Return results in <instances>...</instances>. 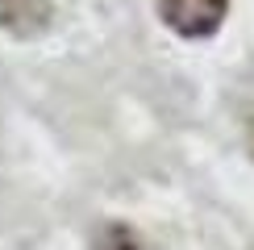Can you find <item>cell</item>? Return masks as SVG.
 I'll return each instance as SVG.
<instances>
[{"mask_svg": "<svg viewBox=\"0 0 254 250\" xmlns=\"http://www.w3.org/2000/svg\"><path fill=\"white\" fill-rule=\"evenodd\" d=\"M163 25L179 38H213L229 13V0H154Z\"/></svg>", "mask_w": 254, "mask_h": 250, "instance_id": "1", "label": "cell"}, {"mask_svg": "<svg viewBox=\"0 0 254 250\" xmlns=\"http://www.w3.org/2000/svg\"><path fill=\"white\" fill-rule=\"evenodd\" d=\"M17 4H21V0H0V8H4V17H0V21H4V25H8V21H13V13H17Z\"/></svg>", "mask_w": 254, "mask_h": 250, "instance_id": "2", "label": "cell"}, {"mask_svg": "<svg viewBox=\"0 0 254 250\" xmlns=\"http://www.w3.org/2000/svg\"><path fill=\"white\" fill-rule=\"evenodd\" d=\"M250 154H254V125H250Z\"/></svg>", "mask_w": 254, "mask_h": 250, "instance_id": "3", "label": "cell"}]
</instances>
